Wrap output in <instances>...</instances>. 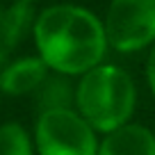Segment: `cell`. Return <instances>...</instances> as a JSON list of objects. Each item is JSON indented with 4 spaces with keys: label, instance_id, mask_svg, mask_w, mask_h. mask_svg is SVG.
Here are the masks:
<instances>
[{
    "label": "cell",
    "instance_id": "6da1fadb",
    "mask_svg": "<svg viewBox=\"0 0 155 155\" xmlns=\"http://www.w3.org/2000/svg\"><path fill=\"white\" fill-rule=\"evenodd\" d=\"M34 48L50 73L82 78L105 62L110 48L103 18L80 5H53L32 25Z\"/></svg>",
    "mask_w": 155,
    "mask_h": 155
},
{
    "label": "cell",
    "instance_id": "7a4b0ae2",
    "mask_svg": "<svg viewBox=\"0 0 155 155\" xmlns=\"http://www.w3.org/2000/svg\"><path fill=\"white\" fill-rule=\"evenodd\" d=\"M137 87L132 75L116 64L103 62L84 73L75 84V110L98 132L110 135L132 123Z\"/></svg>",
    "mask_w": 155,
    "mask_h": 155
},
{
    "label": "cell",
    "instance_id": "3957f363",
    "mask_svg": "<svg viewBox=\"0 0 155 155\" xmlns=\"http://www.w3.org/2000/svg\"><path fill=\"white\" fill-rule=\"evenodd\" d=\"M37 155H98V132L75 107L41 112L34 123Z\"/></svg>",
    "mask_w": 155,
    "mask_h": 155
},
{
    "label": "cell",
    "instance_id": "277c9868",
    "mask_svg": "<svg viewBox=\"0 0 155 155\" xmlns=\"http://www.w3.org/2000/svg\"><path fill=\"white\" fill-rule=\"evenodd\" d=\"M110 48L130 55L155 46V0H112L105 12Z\"/></svg>",
    "mask_w": 155,
    "mask_h": 155
},
{
    "label": "cell",
    "instance_id": "5b68a950",
    "mask_svg": "<svg viewBox=\"0 0 155 155\" xmlns=\"http://www.w3.org/2000/svg\"><path fill=\"white\" fill-rule=\"evenodd\" d=\"M50 68L39 55L18 57L0 68V91L5 96H28L37 94L48 80Z\"/></svg>",
    "mask_w": 155,
    "mask_h": 155
},
{
    "label": "cell",
    "instance_id": "8992f818",
    "mask_svg": "<svg viewBox=\"0 0 155 155\" xmlns=\"http://www.w3.org/2000/svg\"><path fill=\"white\" fill-rule=\"evenodd\" d=\"M98 155H155V132L139 123H128L103 137Z\"/></svg>",
    "mask_w": 155,
    "mask_h": 155
},
{
    "label": "cell",
    "instance_id": "52a82bcc",
    "mask_svg": "<svg viewBox=\"0 0 155 155\" xmlns=\"http://www.w3.org/2000/svg\"><path fill=\"white\" fill-rule=\"evenodd\" d=\"M30 25H34L30 2L16 0L7 9L0 7V68L7 64L9 55L14 53V48L18 46L21 37L25 34Z\"/></svg>",
    "mask_w": 155,
    "mask_h": 155
},
{
    "label": "cell",
    "instance_id": "ba28073f",
    "mask_svg": "<svg viewBox=\"0 0 155 155\" xmlns=\"http://www.w3.org/2000/svg\"><path fill=\"white\" fill-rule=\"evenodd\" d=\"M39 114L41 112H50V110H71L75 107V87L68 82L66 75H48L41 89L34 94Z\"/></svg>",
    "mask_w": 155,
    "mask_h": 155
},
{
    "label": "cell",
    "instance_id": "9c48e42d",
    "mask_svg": "<svg viewBox=\"0 0 155 155\" xmlns=\"http://www.w3.org/2000/svg\"><path fill=\"white\" fill-rule=\"evenodd\" d=\"M0 155H37L34 137L18 121L0 123Z\"/></svg>",
    "mask_w": 155,
    "mask_h": 155
},
{
    "label": "cell",
    "instance_id": "30bf717a",
    "mask_svg": "<svg viewBox=\"0 0 155 155\" xmlns=\"http://www.w3.org/2000/svg\"><path fill=\"white\" fill-rule=\"evenodd\" d=\"M146 82L150 94L155 96V46L148 50V57H146Z\"/></svg>",
    "mask_w": 155,
    "mask_h": 155
},
{
    "label": "cell",
    "instance_id": "8fae6325",
    "mask_svg": "<svg viewBox=\"0 0 155 155\" xmlns=\"http://www.w3.org/2000/svg\"><path fill=\"white\" fill-rule=\"evenodd\" d=\"M21 2H34V0H21Z\"/></svg>",
    "mask_w": 155,
    "mask_h": 155
},
{
    "label": "cell",
    "instance_id": "7c38bea8",
    "mask_svg": "<svg viewBox=\"0 0 155 155\" xmlns=\"http://www.w3.org/2000/svg\"><path fill=\"white\" fill-rule=\"evenodd\" d=\"M0 96H2V91H0Z\"/></svg>",
    "mask_w": 155,
    "mask_h": 155
}]
</instances>
